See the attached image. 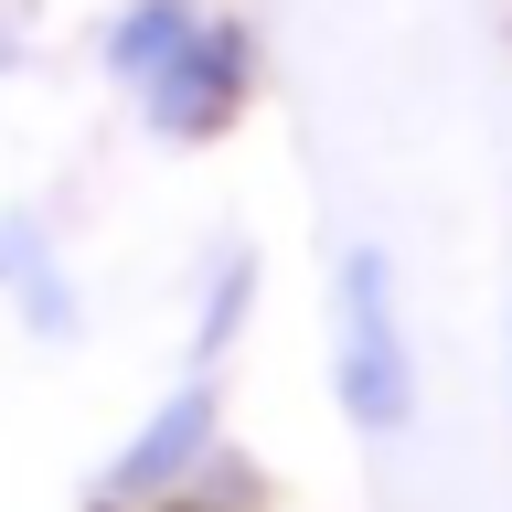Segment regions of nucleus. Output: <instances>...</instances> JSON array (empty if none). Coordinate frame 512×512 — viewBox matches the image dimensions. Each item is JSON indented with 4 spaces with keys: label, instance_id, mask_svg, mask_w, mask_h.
<instances>
[{
    "label": "nucleus",
    "instance_id": "f257e3e1",
    "mask_svg": "<svg viewBox=\"0 0 512 512\" xmlns=\"http://www.w3.org/2000/svg\"><path fill=\"white\" fill-rule=\"evenodd\" d=\"M331 406L363 448H395L427 406V374H416V331H406V288H395V256L374 235H352L331 256Z\"/></svg>",
    "mask_w": 512,
    "mask_h": 512
},
{
    "label": "nucleus",
    "instance_id": "f03ea898",
    "mask_svg": "<svg viewBox=\"0 0 512 512\" xmlns=\"http://www.w3.org/2000/svg\"><path fill=\"white\" fill-rule=\"evenodd\" d=\"M256 86H267V43H256V22L203 0V22L128 86V107H139V128H150L160 150H214V139L246 128Z\"/></svg>",
    "mask_w": 512,
    "mask_h": 512
},
{
    "label": "nucleus",
    "instance_id": "7ed1b4c3",
    "mask_svg": "<svg viewBox=\"0 0 512 512\" xmlns=\"http://www.w3.org/2000/svg\"><path fill=\"white\" fill-rule=\"evenodd\" d=\"M224 459H235V438H224V374H192L182 363V384H160L150 406H139V427L107 448L86 512H160V502H182V491H203Z\"/></svg>",
    "mask_w": 512,
    "mask_h": 512
},
{
    "label": "nucleus",
    "instance_id": "20e7f679",
    "mask_svg": "<svg viewBox=\"0 0 512 512\" xmlns=\"http://www.w3.org/2000/svg\"><path fill=\"white\" fill-rule=\"evenodd\" d=\"M0 310L22 320V342H43V352L86 342V288H75V256H64L54 214H32V203H11V214H0Z\"/></svg>",
    "mask_w": 512,
    "mask_h": 512
},
{
    "label": "nucleus",
    "instance_id": "39448f33",
    "mask_svg": "<svg viewBox=\"0 0 512 512\" xmlns=\"http://www.w3.org/2000/svg\"><path fill=\"white\" fill-rule=\"evenodd\" d=\"M256 299H267V267H256L246 235H214L203 267H192V320H182V363L192 374H224L256 331Z\"/></svg>",
    "mask_w": 512,
    "mask_h": 512
},
{
    "label": "nucleus",
    "instance_id": "423d86ee",
    "mask_svg": "<svg viewBox=\"0 0 512 512\" xmlns=\"http://www.w3.org/2000/svg\"><path fill=\"white\" fill-rule=\"evenodd\" d=\"M192 22H203V0H118V11L96 22V75L128 96V86H139V75H150V64L171 54Z\"/></svg>",
    "mask_w": 512,
    "mask_h": 512
},
{
    "label": "nucleus",
    "instance_id": "0eeeda50",
    "mask_svg": "<svg viewBox=\"0 0 512 512\" xmlns=\"http://www.w3.org/2000/svg\"><path fill=\"white\" fill-rule=\"evenodd\" d=\"M502 374H512V320H502Z\"/></svg>",
    "mask_w": 512,
    "mask_h": 512
}]
</instances>
